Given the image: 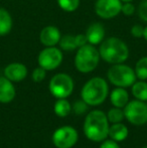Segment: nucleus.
Wrapping results in <instances>:
<instances>
[{"mask_svg":"<svg viewBox=\"0 0 147 148\" xmlns=\"http://www.w3.org/2000/svg\"><path fill=\"white\" fill-rule=\"evenodd\" d=\"M84 132L87 138L100 142L109 135L108 118L102 111L95 110L88 114L84 123Z\"/></svg>","mask_w":147,"mask_h":148,"instance_id":"f257e3e1","label":"nucleus"},{"mask_svg":"<svg viewBox=\"0 0 147 148\" xmlns=\"http://www.w3.org/2000/svg\"><path fill=\"white\" fill-rule=\"evenodd\" d=\"M100 58L109 64H123L129 57V49L122 39L109 37L101 42L99 47Z\"/></svg>","mask_w":147,"mask_h":148,"instance_id":"f03ea898","label":"nucleus"},{"mask_svg":"<svg viewBox=\"0 0 147 148\" xmlns=\"http://www.w3.org/2000/svg\"><path fill=\"white\" fill-rule=\"evenodd\" d=\"M81 95L83 101L88 105L98 106L106 100L108 95V85L103 78H93L85 84Z\"/></svg>","mask_w":147,"mask_h":148,"instance_id":"7ed1b4c3","label":"nucleus"},{"mask_svg":"<svg viewBox=\"0 0 147 148\" xmlns=\"http://www.w3.org/2000/svg\"><path fill=\"white\" fill-rule=\"evenodd\" d=\"M99 62L100 53L93 45L87 43L78 49L75 57V66L79 72L84 74L93 72L98 66Z\"/></svg>","mask_w":147,"mask_h":148,"instance_id":"20e7f679","label":"nucleus"},{"mask_svg":"<svg viewBox=\"0 0 147 148\" xmlns=\"http://www.w3.org/2000/svg\"><path fill=\"white\" fill-rule=\"evenodd\" d=\"M108 79L113 85L120 88H127L135 83L136 75L133 69L123 64H116L108 71Z\"/></svg>","mask_w":147,"mask_h":148,"instance_id":"39448f33","label":"nucleus"},{"mask_svg":"<svg viewBox=\"0 0 147 148\" xmlns=\"http://www.w3.org/2000/svg\"><path fill=\"white\" fill-rule=\"evenodd\" d=\"M49 92L57 99H66L74 91V81L67 74H57L49 82Z\"/></svg>","mask_w":147,"mask_h":148,"instance_id":"423d86ee","label":"nucleus"},{"mask_svg":"<svg viewBox=\"0 0 147 148\" xmlns=\"http://www.w3.org/2000/svg\"><path fill=\"white\" fill-rule=\"evenodd\" d=\"M124 116L131 124H145L147 122V104L140 100L129 102L125 106Z\"/></svg>","mask_w":147,"mask_h":148,"instance_id":"0eeeda50","label":"nucleus"},{"mask_svg":"<svg viewBox=\"0 0 147 148\" xmlns=\"http://www.w3.org/2000/svg\"><path fill=\"white\" fill-rule=\"evenodd\" d=\"M37 62L38 66L45 71L55 70L63 62V53L55 47H46L39 53Z\"/></svg>","mask_w":147,"mask_h":148,"instance_id":"6e6552de","label":"nucleus"},{"mask_svg":"<svg viewBox=\"0 0 147 148\" xmlns=\"http://www.w3.org/2000/svg\"><path fill=\"white\" fill-rule=\"evenodd\" d=\"M78 141V132L71 126H64L55 131L53 142L57 148H71Z\"/></svg>","mask_w":147,"mask_h":148,"instance_id":"1a4fd4ad","label":"nucleus"},{"mask_svg":"<svg viewBox=\"0 0 147 148\" xmlns=\"http://www.w3.org/2000/svg\"><path fill=\"white\" fill-rule=\"evenodd\" d=\"M121 0H97L95 3V12L103 19H111L121 12Z\"/></svg>","mask_w":147,"mask_h":148,"instance_id":"9d476101","label":"nucleus"},{"mask_svg":"<svg viewBox=\"0 0 147 148\" xmlns=\"http://www.w3.org/2000/svg\"><path fill=\"white\" fill-rule=\"evenodd\" d=\"M61 31L53 25H47L39 33V40L44 47H55L61 40Z\"/></svg>","mask_w":147,"mask_h":148,"instance_id":"9b49d317","label":"nucleus"},{"mask_svg":"<svg viewBox=\"0 0 147 148\" xmlns=\"http://www.w3.org/2000/svg\"><path fill=\"white\" fill-rule=\"evenodd\" d=\"M4 76L11 82H20L27 76V69L23 64L12 62L4 69Z\"/></svg>","mask_w":147,"mask_h":148,"instance_id":"f8f14e48","label":"nucleus"},{"mask_svg":"<svg viewBox=\"0 0 147 148\" xmlns=\"http://www.w3.org/2000/svg\"><path fill=\"white\" fill-rule=\"evenodd\" d=\"M86 36L88 39V43L96 45L101 43L105 39V28L102 23L95 22L91 24L86 31Z\"/></svg>","mask_w":147,"mask_h":148,"instance_id":"ddd939ff","label":"nucleus"},{"mask_svg":"<svg viewBox=\"0 0 147 148\" xmlns=\"http://www.w3.org/2000/svg\"><path fill=\"white\" fill-rule=\"evenodd\" d=\"M15 97V88L6 77H0V102L9 103Z\"/></svg>","mask_w":147,"mask_h":148,"instance_id":"4468645a","label":"nucleus"},{"mask_svg":"<svg viewBox=\"0 0 147 148\" xmlns=\"http://www.w3.org/2000/svg\"><path fill=\"white\" fill-rule=\"evenodd\" d=\"M110 99H111V103L115 107L122 108L127 105L128 100H129V96H128V93L126 90L118 87V88H116L115 90L112 91Z\"/></svg>","mask_w":147,"mask_h":148,"instance_id":"2eb2a0df","label":"nucleus"},{"mask_svg":"<svg viewBox=\"0 0 147 148\" xmlns=\"http://www.w3.org/2000/svg\"><path fill=\"white\" fill-rule=\"evenodd\" d=\"M12 28V18L5 8L0 7V36L7 35Z\"/></svg>","mask_w":147,"mask_h":148,"instance_id":"dca6fc26","label":"nucleus"},{"mask_svg":"<svg viewBox=\"0 0 147 148\" xmlns=\"http://www.w3.org/2000/svg\"><path fill=\"white\" fill-rule=\"evenodd\" d=\"M109 136L115 141H123L128 136V128L121 123H114L109 128Z\"/></svg>","mask_w":147,"mask_h":148,"instance_id":"f3484780","label":"nucleus"},{"mask_svg":"<svg viewBox=\"0 0 147 148\" xmlns=\"http://www.w3.org/2000/svg\"><path fill=\"white\" fill-rule=\"evenodd\" d=\"M132 94L140 101H147V83L143 81L134 83L132 86Z\"/></svg>","mask_w":147,"mask_h":148,"instance_id":"a211bd4d","label":"nucleus"},{"mask_svg":"<svg viewBox=\"0 0 147 148\" xmlns=\"http://www.w3.org/2000/svg\"><path fill=\"white\" fill-rule=\"evenodd\" d=\"M55 113L59 117H66L70 114L72 110L71 104L67 101L66 99H59L57 103L55 104Z\"/></svg>","mask_w":147,"mask_h":148,"instance_id":"6ab92c4d","label":"nucleus"},{"mask_svg":"<svg viewBox=\"0 0 147 148\" xmlns=\"http://www.w3.org/2000/svg\"><path fill=\"white\" fill-rule=\"evenodd\" d=\"M59 45L61 47V49L66 51H73L75 49H78L76 45V41H75V35H71V34H67L62 36Z\"/></svg>","mask_w":147,"mask_h":148,"instance_id":"aec40b11","label":"nucleus"},{"mask_svg":"<svg viewBox=\"0 0 147 148\" xmlns=\"http://www.w3.org/2000/svg\"><path fill=\"white\" fill-rule=\"evenodd\" d=\"M135 75L140 80H147V57L141 58L135 66Z\"/></svg>","mask_w":147,"mask_h":148,"instance_id":"412c9836","label":"nucleus"},{"mask_svg":"<svg viewBox=\"0 0 147 148\" xmlns=\"http://www.w3.org/2000/svg\"><path fill=\"white\" fill-rule=\"evenodd\" d=\"M59 6L66 12H74L80 5V0H57Z\"/></svg>","mask_w":147,"mask_h":148,"instance_id":"4be33fe9","label":"nucleus"},{"mask_svg":"<svg viewBox=\"0 0 147 148\" xmlns=\"http://www.w3.org/2000/svg\"><path fill=\"white\" fill-rule=\"evenodd\" d=\"M107 118L113 124L114 123H120L124 118V112L120 108H113V109L109 110Z\"/></svg>","mask_w":147,"mask_h":148,"instance_id":"5701e85b","label":"nucleus"},{"mask_svg":"<svg viewBox=\"0 0 147 148\" xmlns=\"http://www.w3.org/2000/svg\"><path fill=\"white\" fill-rule=\"evenodd\" d=\"M45 76H46V71H45L43 68H41V66L36 68V70L32 72V75H31L32 80L36 83H39V82H41V81L44 80Z\"/></svg>","mask_w":147,"mask_h":148,"instance_id":"b1692460","label":"nucleus"},{"mask_svg":"<svg viewBox=\"0 0 147 148\" xmlns=\"http://www.w3.org/2000/svg\"><path fill=\"white\" fill-rule=\"evenodd\" d=\"M138 15L140 19L147 22V0H142L138 6Z\"/></svg>","mask_w":147,"mask_h":148,"instance_id":"393cba45","label":"nucleus"},{"mask_svg":"<svg viewBox=\"0 0 147 148\" xmlns=\"http://www.w3.org/2000/svg\"><path fill=\"white\" fill-rule=\"evenodd\" d=\"M121 12L124 15H132V14L135 12V6L131 3V2H123L122 3V8Z\"/></svg>","mask_w":147,"mask_h":148,"instance_id":"a878e982","label":"nucleus"},{"mask_svg":"<svg viewBox=\"0 0 147 148\" xmlns=\"http://www.w3.org/2000/svg\"><path fill=\"white\" fill-rule=\"evenodd\" d=\"M87 105L88 104L84 101H77L76 104L74 105V109H75V112L77 114H83L86 112L87 110Z\"/></svg>","mask_w":147,"mask_h":148,"instance_id":"bb28decb","label":"nucleus"},{"mask_svg":"<svg viewBox=\"0 0 147 148\" xmlns=\"http://www.w3.org/2000/svg\"><path fill=\"white\" fill-rule=\"evenodd\" d=\"M143 31H144V27L139 24H134L131 27V34L133 35L134 37H143Z\"/></svg>","mask_w":147,"mask_h":148,"instance_id":"cd10ccee","label":"nucleus"},{"mask_svg":"<svg viewBox=\"0 0 147 148\" xmlns=\"http://www.w3.org/2000/svg\"><path fill=\"white\" fill-rule=\"evenodd\" d=\"M75 41H76V45L78 49L81 47H83V45H87V43H88V39H87L86 33H85V34L75 35Z\"/></svg>","mask_w":147,"mask_h":148,"instance_id":"c85d7f7f","label":"nucleus"},{"mask_svg":"<svg viewBox=\"0 0 147 148\" xmlns=\"http://www.w3.org/2000/svg\"><path fill=\"white\" fill-rule=\"evenodd\" d=\"M100 148H120V146L115 142V140H106L102 143Z\"/></svg>","mask_w":147,"mask_h":148,"instance_id":"c756f323","label":"nucleus"},{"mask_svg":"<svg viewBox=\"0 0 147 148\" xmlns=\"http://www.w3.org/2000/svg\"><path fill=\"white\" fill-rule=\"evenodd\" d=\"M143 37H144V39L147 41V26L146 27H144V31H143Z\"/></svg>","mask_w":147,"mask_h":148,"instance_id":"7c9ffc66","label":"nucleus"},{"mask_svg":"<svg viewBox=\"0 0 147 148\" xmlns=\"http://www.w3.org/2000/svg\"><path fill=\"white\" fill-rule=\"evenodd\" d=\"M122 1V3H123V2H131V1H133V0H121Z\"/></svg>","mask_w":147,"mask_h":148,"instance_id":"2f4dec72","label":"nucleus"},{"mask_svg":"<svg viewBox=\"0 0 147 148\" xmlns=\"http://www.w3.org/2000/svg\"><path fill=\"white\" fill-rule=\"evenodd\" d=\"M143 148H147V146H145V147H143Z\"/></svg>","mask_w":147,"mask_h":148,"instance_id":"473e14b6","label":"nucleus"}]
</instances>
